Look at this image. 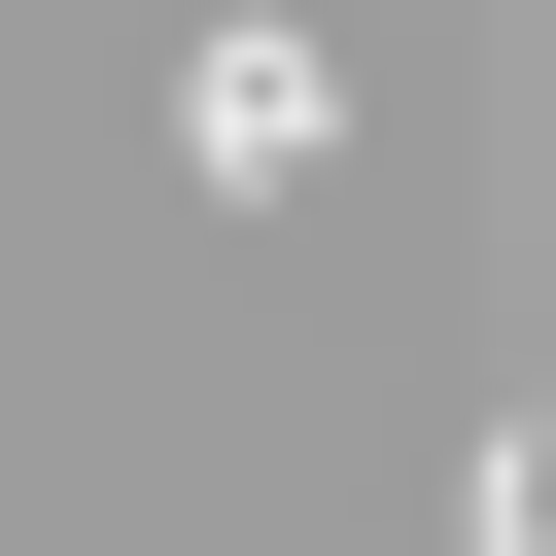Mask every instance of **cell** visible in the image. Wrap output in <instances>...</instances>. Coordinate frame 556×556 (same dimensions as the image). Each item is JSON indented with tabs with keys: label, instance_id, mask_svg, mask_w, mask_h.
Here are the masks:
<instances>
[{
	"label": "cell",
	"instance_id": "6da1fadb",
	"mask_svg": "<svg viewBox=\"0 0 556 556\" xmlns=\"http://www.w3.org/2000/svg\"><path fill=\"white\" fill-rule=\"evenodd\" d=\"M313 139H348V70H313L278 0H208V35H174V174H208V208H313Z\"/></svg>",
	"mask_w": 556,
	"mask_h": 556
}]
</instances>
